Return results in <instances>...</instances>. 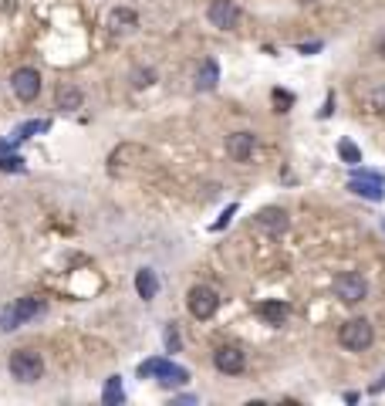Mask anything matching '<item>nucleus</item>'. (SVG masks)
Instances as JSON below:
<instances>
[{"label": "nucleus", "mask_w": 385, "mask_h": 406, "mask_svg": "<svg viewBox=\"0 0 385 406\" xmlns=\"http://www.w3.org/2000/svg\"><path fill=\"white\" fill-rule=\"evenodd\" d=\"M213 365H217L220 372H227V376H240V372L247 369V356H243L236 345H220V349L213 352Z\"/></svg>", "instance_id": "obj_9"}, {"label": "nucleus", "mask_w": 385, "mask_h": 406, "mask_svg": "<svg viewBox=\"0 0 385 406\" xmlns=\"http://www.w3.org/2000/svg\"><path fill=\"white\" fill-rule=\"evenodd\" d=\"M109 28L122 34V31H135L139 28V14L135 10H129V7H116L112 14H109Z\"/></svg>", "instance_id": "obj_13"}, {"label": "nucleus", "mask_w": 385, "mask_h": 406, "mask_svg": "<svg viewBox=\"0 0 385 406\" xmlns=\"http://www.w3.org/2000/svg\"><path fill=\"white\" fill-rule=\"evenodd\" d=\"M166 349L169 352H179V332H176V325L166 328Z\"/></svg>", "instance_id": "obj_22"}, {"label": "nucleus", "mask_w": 385, "mask_h": 406, "mask_svg": "<svg viewBox=\"0 0 385 406\" xmlns=\"http://www.w3.org/2000/svg\"><path fill=\"white\" fill-rule=\"evenodd\" d=\"M348 190L358 193V197H368V200H382V180H379L375 173H365V169L351 176Z\"/></svg>", "instance_id": "obj_12"}, {"label": "nucleus", "mask_w": 385, "mask_h": 406, "mask_svg": "<svg viewBox=\"0 0 385 406\" xmlns=\"http://www.w3.org/2000/svg\"><path fill=\"white\" fill-rule=\"evenodd\" d=\"M217 81H220V68H217L213 58H206V61L199 65V72H196V88H199V92H213Z\"/></svg>", "instance_id": "obj_15"}, {"label": "nucleus", "mask_w": 385, "mask_h": 406, "mask_svg": "<svg viewBox=\"0 0 385 406\" xmlns=\"http://www.w3.org/2000/svg\"><path fill=\"white\" fill-rule=\"evenodd\" d=\"M135 291H139V298L153 301L155 295H159V278H155V271H149V268H142V271L135 275Z\"/></svg>", "instance_id": "obj_16"}, {"label": "nucleus", "mask_w": 385, "mask_h": 406, "mask_svg": "<svg viewBox=\"0 0 385 406\" xmlns=\"http://www.w3.org/2000/svg\"><path fill=\"white\" fill-rule=\"evenodd\" d=\"M257 315L267 325H284V319L291 315V308H287L284 301H261V305H257Z\"/></svg>", "instance_id": "obj_14"}, {"label": "nucleus", "mask_w": 385, "mask_h": 406, "mask_svg": "<svg viewBox=\"0 0 385 406\" xmlns=\"http://www.w3.org/2000/svg\"><path fill=\"white\" fill-rule=\"evenodd\" d=\"M372 105H375L379 112H385V85H382V88H375V95H372Z\"/></svg>", "instance_id": "obj_24"}, {"label": "nucleus", "mask_w": 385, "mask_h": 406, "mask_svg": "<svg viewBox=\"0 0 385 406\" xmlns=\"http://www.w3.org/2000/svg\"><path fill=\"white\" fill-rule=\"evenodd\" d=\"M254 146H257L254 132H233V136H227V156L233 162H247L254 156Z\"/></svg>", "instance_id": "obj_11"}, {"label": "nucleus", "mask_w": 385, "mask_h": 406, "mask_svg": "<svg viewBox=\"0 0 385 406\" xmlns=\"http://www.w3.org/2000/svg\"><path fill=\"white\" fill-rule=\"evenodd\" d=\"M372 339H375V332H372V322H365V319H351L338 328V342L348 352H365L372 345Z\"/></svg>", "instance_id": "obj_3"}, {"label": "nucleus", "mask_w": 385, "mask_h": 406, "mask_svg": "<svg viewBox=\"0 0 385 406\" xmlns=\"http://www.w3.org/2000/svg\"><path fill=\"white\" fill-rule=\"evenodd\" d=\"M54 98H58V109H65V112H75V109H81V102H85L81 88H75V85H61Z\"/></svg>", "instance_id": "obj_17"}, {"label": "nucleus", "mask_w": 385, "mask_h": 406, "mask_svg": "<svg viewBox=\"0 0 385 406\" xmlns=\"http://www.w3.org/2000/svg\"><path fill=\"white\" fill-rule=\"evenodd\" d=\"M102 400L105 406H118L125 400V393H122V379L118 376H109V383H105V393H102Z\"/></svg>", "instance_id": "obj_18"}, {"label": "nucleus", "mask_w": 385, "mask_h": 406, "mask_svg": "<svg viewBox=\"0 0 385 406\" xmlns=\"http://www.w3.org/2000/svg\"><path fill=\"white\" fill-rule=\"evenodd\" d=\"M254 224H257L264 234H270V237H280V234L287 231V213H284L280 206H264V210L254 217Z\"/></svg>", "instance_id": "obj_10"}, {"label": "nucleus", "mask_w": 385, "mask_h": 406, "mask_svg": "<svg viewBox=\"0 0 385 406\" xmlns=\"http://www.w3.org/2000/svg\"><path fill=\"white\" fill-rule=\"evenodd\" d=\"M186 305H190L192 319L206 322V319L217 315V308H220V295H217L213 288H206V284H196V288H190V295H186Z\"/></svg>", "instance_id": "obj_4"}, {"label": "nucleus", "mask_w": 385, "mask_h": 406, "mask_svg": "<svg viewBox=\"0 0 385 406\" xmlns=\"http://www.w3.org/2000/svg\"><path fill=\"white\" fill-rule=\"evenodd\" d=\"M338 149H342V156H345V162H362V153H358V149H355V146H351V142H342V146H338Z\"/></svg>", "instance_id": "obj_23"}, {"label": "nucleus", "mask_w": 385, "mask_h": 406, "mask_svg": "<svg viewBox=\"0 0 385 406\" xmlns=\"http://www.w3.org/2000/svg\"><path fill=\"white\" fill-rule=\"evenodd\" d=\"M44 315V301L41 298H21V301H14V305H7L3 312H0V328L3 332H14L17 325L31 322V319H38Z\"/></svg>", "instance_id": "obj_2"}, {"label": "nucleus", "mask_w": 385, "mask_h": 406, "mask_svg": "<svg viewBox=\"0 0 385 406\" xmlns=\"http://www.w3.org/2000/svg\"><path fill=\"white\" fill-rule=\"evenodd\" d=\"M14 7H17V3H14V0H0V10H3V14H10V10H14Z\"/></svg>", "instance_id": "obj_25"}, {"label": "nucleus", "mask_w": 385, "mask_h": 406, "mask_svg": "<svg viewBox=\"0 0 385 406\" xmlns=\"http://www.w3.org/2000/svg\"><path fill=\"white\" fill-rule=\"evenodd\" d=\"M305 3H314V0H305Z\"/></svg>", "instance_id": "obj_26"}, {"label": "nucleus", "mask_w": 385, "mask_h": 406, "mask_svg": "<svg viewBox=\"0 0 385 406\" xmlns=\"http://www.w3.org/2000/svg\"><path fill=\"white\" fill-rule=\"evenodd\" d=\"M10 88H14V95H17L21 102H34L41 95V75L34 68H17V72L10 75Z\"/></svg>", "instance_id": "obj_7"}, {"label": "nucleus", "mask_w": 385, "mask_h": 406, "mask_svg": "<svg viewBox=\"0 0 385 406\" xmlns=\"http://www.w3.org/2000/svg\"><path fill=\"white\" fill-rule=\"evenodd\" d=\"M132 78H135V88H146V85H153V81H155V72H153V68H139Z\"/></svg>", "instance_id": "obj_20"}, {"label": "nucleus", "mask_w": 385, "mask_h": 406, "mask_svg": "<svg viewBox=\"0 0 385 406\" xmlns=\"http://www.w3.org/2000/svg\"><path fill=\"white\" fill-rule=\"evenodd\" d=\"M139 376H155L162 386H183L190 383V372L183 365H173L169 359H149V363L139 365Z\"/></svg>", "instance_id": "obj_5"}, {"label": "nucleus", "mask_w": 385, "mask_h": 406, "mask_svg": "<svg viewBox=\"0 0 385 406\" xmlns=\"http://www.w3.org/2000/svg\"><path fill=\"white\" fill-rule=\"evenodd\" d=\"M206 17H210V24H213V28L230 31V28H236V21H240V7H236L233 0H210Z\"/></svg>", "instance_id": "obj_8"}, {"label": "nucleus", "mask_w": 385, "mask_h": 406, "mask_svg": "<svg viewBox=\"0 0 385 406\" xmlns=\"http://www.w3.org/2000/svg\"><path fill=\"white\" fill-rule=\"evenodd\" d=\"M335 295H338L345 305H358V301H365L368 284H365L362 275H355V271H342V275L335 278Z\"/></svg>", "instance_id": "obj_6"}, {"label": "nucleus", "mask_w": 385, "mask_h": 406, "mask_svg": "<svg viewBox=\"0 0 385 406\" xmlns=\"http://www.w3.org/2000/svg\"><path fill=\"white\" fill-rule=\"evenodd\" d=\"M382 227H385V220H382Z\"/></svg>", "instance_id": "obj_27"}, {"label": "nucleus", "mask_w": 385, "mask_h": 406, "mask_svg": "<svg viewBox=\"0 0 385 406\" xmlns=\"http://www.w3.org/2000/svg\"><path fill=\"white\" fill-rule=\"evenodd\" d=\"M44 129H47V122H28V125L17 129V139H28L31 132H44Z\"/></svg>", "instance_id": "obj_21"}, {"label": "nucleus", "mask_w": 385, "mask_h": 406, "mask_svg": "<svg viewBox=\"0 0 385 406\" xmlns=\"http://www.w3.org/2000/svg\"><path fill=\"white\" fill-rule=\"evenodd\" d=\"M0 169H3V173H21V169H24V160H21V156H3V160H0Z\"/></svg>", "instance_id": "obj_19"}, {"label": "nucleus", "mask_w": 385, "mask_h": 406, "mask_svg": "<svg viewBox=\"0 0 385 406\" xmlns=\"http://www.w3.org/2000/svg\"><path fill=\"white\" fill-rule=\"evenodd\" d=\"M7 369H10V376L17 383H38L41 376H44V359H41L38 352H31V349H17V352H10Z\"/></svg>", "instance_id": "obj_1"}]
</instances>
